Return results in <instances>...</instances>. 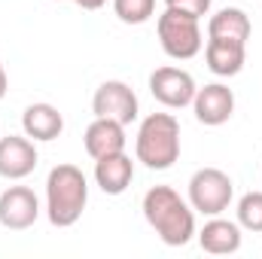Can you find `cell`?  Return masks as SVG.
<instances>
[{
	"label": "cell",
	"mask_w": 262,
	"mask_h": 259,
	"mask_svg": "<svg viewBox=\"0 0 262 259\" xmlns=\"http://www.w3.org/2000/svg\"><path fill=\"white\" fill-rule=\"evenodd\" d=\"M192 110H195V119L201 125H210V128L226 125L235 113V92L223 82H210L195 92Z\"/></svg>",
	"instance_id": "30bf717a"
},
{
	"label": "cell",
	"mask_w": 262,
	"mask_h": 259,
	"mask_svg": "<svg viewBox=\"0 0 262 259\" xmlns=\"http://www.w3.org/2000/svg\"><path fill=\"white\" fill-rule=\"evenodd\" d=\"M143 217L168 247H183L195 235V210L171 186H152L143 195Z\"/></svg>",
	"instance_id": "6da1fadb"
},
{
	"label": "cell",
	"mask_w": 262,
	"mask_h": 259,
	"mask_svg": "<svg viewBox=\"0 0 262 259\" xmlns=\"http://www.w3.org/2000/svg\"><path fill=\"white\" fill-rule=\"evenodd\" d=\"M58 3H64V0H58ZM70 3H76V6H82V9H101L107 0H70Z\"/></svg>",
	"instance_id": "ffe728a7"
},
{
	"label": "cell",
	"mask_w": 262,
	"mask_h": 259,
	"mask_svg": "<svg viewBox=\"0 0 262 259\" xmlns=\"http://www.w3.org/2000/svg\"><path fill=\"white\" fill-rule=\"evenodd\" d=\"M37 162H40V156H37V146L28 134L0 137V177L25 180L28 174H34Z\"/></svg>",
	"instance_id": "9c48e42d"
},
{
	"label": "cell",
	"mask_w": 262,
	"mask_h": 259,
	"mask_svg": "<svg viewBox=\"0 0 262 259\" xmlns=\"http://www.w3.org/2000/svg\"><path fill=\"white\" fill-rule=\"evenodd\" d=\"M6 89H9V76H6V70H3V61H0V98L6 95Z\"/></svg>",
	"instance_id": "44dd1931"
},
{
	"label": "cell",
	"mask_w": 262,
	"mask_h": 259,
	"mask_svg": "<svg viewBox=\"0 0 262 259\" xmlns=\"http://www.w3.org/2000/svg\"><path fill=\"white\" fill-rule=\"evenodd\" d=\"M204 61L210 67V73H216V76H238L247 61V49H244V43H235V40L207 37Z\"/></svg>",
	"instance_id": "5bb4252c"
},
{
	"label": "cell",
	"mask_w": 262,
	"mask_h": 259,
	"mask_svg": "<svg viewBox=\"0 0 262 259\" xmlns=\"http://www.w3.org/2000/svg\"><path fill=\"white\" fill-rule=\"evenodd\" d=\"M125 125L116 122V119H104V116H95V122L85 128L82 134V143H85V153L92 159H104V156H113V153H122L125 149Z\"/></svg>",
	"instance_id": "8fae6325"
},
{
	"label": "cell",
	"mask_w": 262,
	"mask_h": 259,
	"mask_svg": "<svg viewBox=\"0 0 262 259\" xmlns=\"http://www.w3.org/2000/svg\"><path fill=\"white\" fill-rule=\"evenodd\" d=\"M131 180H134V162L131 156H125V149L95 159V183L101 186V192L122 195L131 186Z\"/></svg>",
	"instance_id": "7c38bea8"
},
{
	"label": "cell",
	"mask_w": 262,
	"mask_h": 259,
	"mask_svg": "<svg viewBox=\"0 0 262 259\" xmlns=\"http://www.w3.org/2000/svg\"><path fill=\"white\" fill-rule=\"evenodd\" d=\"M40 217V198L28 186H9L0 192V226L12 232H25Z\"/></svg>",
	"instance_id": "ba28073f"
},
{
	"label": "cell",
	"mask_w": 262,
	"mask_h": 259,
	"mask_svg": "<svg viewBox=\"0 0 262 259\" xmlns=\"http://www.w3.org/2000/svg\"><path fill=\"white\" fill-rule=\"evenodd\" d=\"M238 226L247 232H262V192H247L238 201Z\"/></svg>",
	"instance_id": "ac0fdd59"
},
{
	"label": "cell",
	"mask_w": 262,
	"mask_h": 259,
	"mask_svg": "<svg viewBox=\"0 0 262 259\" xmlns=\"http://www.w3.org/2000/svg\"><path fill=\"white\" fill-rule=\"evenodd\" d=\"M250 31H253L250 15H247L244 9H238V6H226V9L213 12L210 21H207V37L235 40V43H244V46H247V40H250Z\"/></svg>",
	"instance_id": "2e32d148"
},
{
	"label": "cell",
	"mask_w": 262,
	"mask_h": 259,
	"mask_svg": "<svg viewBox=\"0 0 262 259\" xmlns=\"http://www.w3.org/2000/svg\"><path fill=\"white\" fill-rule=\"evenodd\" d=\"M21 128L25 134L37 143H46V140H55L61 131H64V116L58 113V107L52 104H31L25 113H21Z\"/></svg>",
	"instance_id": "9a60e30c"
},
{
	"label": "cell",
	"mask_w": 262,
	"mask_h": 259,
	"mask_svg": "<svg viewBox=\"0 0 262 259\" xmlns=\"http://www.w3.org/2000/svg\"><path fill=\"white\" fill-rule=\"evenodd\" d=\"M198 244L204 253L210 256H229L241 250V226L223 217H213L204 223V229L198 232Z\"/></svg>",
	"instance_id": "4fadbf2b"
},
{
	"label": "cell",
	"mask_w": 262,
	"mask_h": 259,
	"mask_svg": "<svg viewBox=\"0 0 262 259\" xmlns=\"http://www.w3.org/2000/svg\"><path fill=\"white\" fill-rule=\"evenodd\" d=\"M168 9H177V12H186V15H207L210 12V0H165Z\"/></svg>",
	"instance_id": "d6986e66"
},
{
	"label": "cell",
	"mask_w": 262,
	"mask_h": 259,
	"mask_svg": "<svg viewBox=\"0 0 262 259\" xmlns=\"http://www.w3.org/2000/svg\"><path fill=\"white\" fill-rule=\"evenodd\" d=\"M92 113L95 116H104V119H116L122 125H131L137 119V95L128 82L122 79H107L95 89V98H92Z\"/></svg>",
	"instance_id": "52a82bcc"
},
{
	"label": "cell",
	"mask_w": 262,
	"mask_h": 259,
	"mask_svg": "<svg viewBox=\"0 0 262 259\" xmlns=\"http://www.w3.org/2000/svg\"><path fill=\"white\" fill-rule=\"evenodd\" d=\"M89 204V180L76 165H55L46 177V217L52 226H73Z\"/></svg>",
	"instance_id": "7a4b0ae2"
},
{
	"label": "cell",
	"mask_w": 262,
	"mask_h": 259,
	"mask_svg": "<svg viewBox=\"0 0 262 259\" xmlns=\"http://www.w3.org/2000/svg\"><path fill=\"white\" fill-rule=\"evenodd\" d=\"M201 18L195 15H186V12H177V9H168L159 15L156 21V34H159V43L165 49L168 58L174 61H189L195 58L204 46V37H201Z\"/></svg>",
	"instance_id": "277c9868"
},
{
	"label": "cell",
	"mask_w": 262,
	"mask_h": 259,
	"mask_svg": "<svg viewBox=\"0 0 262 259\" xmlns=\"http://www.w3.org/2000/svg\"><path fill=\"white\" fill-rule=\"evenodd\" d=\"M113 12L125 25H143L156 12V0H113Z\"/></svg>",
	"instance_id": "e0dca14e"
},
{
	"label": "cell",
	"mask_w": 262,
	"mask_h": 259,
	"mask_svg": "<svg viewBox=\"0 0 262 259\" xmlns=\"http://www.w3.org/2000/svg\"><path fill=\"white\" fill-rule=\"evenodd\" d=\"M149 92H152V98H156L162 107H168V110H183V107L192 104L198 85H195V79H192L189 70L168 64V67H156V70L149 73Z\"/></svg>",
	"instance_id": "8992f818"
},
{
	"label": "cell",
	"mask_w": 262,
	"mask_h": 259,
	"mask_svg": "<svg viewBox=\"0 0 262 259\" xmlns=\"http://www.w3.org/2000/svg\"><path fill=\"white\" fill-rule=\"evenodd\" d=\"M134 156L149 171H168L180 159V122L174 113H149L134 137Z\"/></svg>",
	"instance_id": "3957f363"
},
{
	"label": "cell",
	"mask_w": 262,
	"mask_h": 259,
	"mask_svg": "<svg viewBox=\"0 0 262 259\" xmlns=\"http://www.w3.org/2000/svg\"><path fill=\"white\" fill-rule=\"evenodd\" d=\"M232 195H235V183L220 168H198L189 177V204L204 217H220L223 210H229Z\"/></svg>",
	"instance_id": "5b68a950"
}]
</instances>
